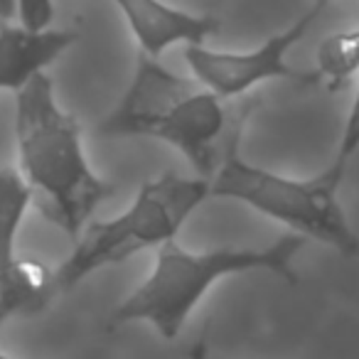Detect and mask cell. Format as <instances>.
Segmentation results:
<instances>
[{"instance_id": "obj_1", "label": "cell", "mask_w": 359, "mask_h": 359, "mask_svg": "<svg viewBox=\"0 0 359 359\" xmlns=\"http://www.w3.org/2000/svg\"><path fill=\"white\" fill-rule=\"evenodd\" d=\"M246 111H236L200 84L180 76L160 60L140 55L130 84L99 123L106 138H150L170 145L195 175L212 180L229 155L239 153Z\"/></svg>"}, {"instance_id": "obj_2", "label": "cell", "mask_w": 359, "mask_h": 359, "mask_svg": "<svg viewBox=\"0 0 359 359\" xmlns=\"http://www.w3.org/2000/svg\"><path fill=\"white\" fill-rule=\"evenodd\" d=\"M18 172L32 195L45 200L47 217L69 239L84 231L111 185L91 168L76 118L62 109L47 74L15 94Z\"/></svg>"}, {"instance_id": "obj_3", "label": "cell", "mask_w": 359, "mask_h": 359, "mask_svg": "<svg viewBox=\"0 0 359 359\" xmlns=\"http://www.w3.org/2000/svg\"><path fill=\"white\" fill-rule=\"evenodd\" d=\"M305 239L285 234L266 246H222L190 251L177 239L155 251L148 278L111 313V327L148 323L163 339H177L190 315L222 278L244 273H271L285 283H298L295 256Z\"/></svg>"}, {"instance_id": "obj_4", "label": "cell", "mask_w": 359, "mask_h": 359, "mask_svg": "<svg viewBox=\"0 0 359 359\" xmlns=\"http://www.w3.org/2000/svg\"><path fill=\"white\" fill-rule=\"evenodd\" d=\"M212 197L210 180L200 175L163 172L148 180L133 202L111 219L86 224L74 239L72 254L55 269L57 293L76 288L81 280L133 259L135 254L175 241L190 217Z\"/></svg>"}, {"instance_id": "obj_5", "label": "cell", "mask_w": 359, "mask_h": 359, "mask_svg": "<svg viewBox=\"0 0 359 359\" xmlns=\"http://www.w3.org/2000/svg\"><path fill=\"white\" fill-rule=\"evenodd\" d=\"M344 172L347 170L330 163L313 177H288L234 153L210 180V190L212 197L241 202L259 215L288 226L290 234L315 239L337 254L354 259L359 256V236L339 202Z\"/></svg>"}, {"instance_id": "obj_6", "label": "cell", "mask_w": 359, "mask_h": 359, "mask_svg": "<svg viewBox=\"0 0 359 359\" xmlns=\"http://www.w3.org/2000/svg\"><path fill=\"white\" fill-rule=\"evenodd\" d=\"M320 11L323 6H313L308 13L295 18L288 27L251 50H212L207 45L185 47L190 74L224 101L249 94L251 89L266 81H315V74L295 72L288 62V55L295 45L303 42L313 22L318 20Z\"/></svg>"}, {"instance_id": "obj_7", "label": "cell", "mask_w": 359, "mask_h": 359, "mask_svg": "<svg viewBox=\"0 0 359 359\" xmlns=\"http://www.w3.org/2000/svg\"><path fill=\"white\" fill-rule=\"evenodd\" d=\"M32 190L18 168H0V330L15 315H35L57 295L55 271L18 256V236Z\"/></svg>"}, {"instance_id": "obj_8", "label": "cell", "mask_w": 359, "mask_h": 359, "mask_svg": "<svg viewBox=\"0 0 359 359\" xmlns=\"http://www.w3.org/2000/svg\"><path fill=\"white\" fill-rule=\"evenodd\" d=\"M133 32L138 50L160 60L172 47L205 45L219 30V20L175 8L165 0H111Z\"/></svg>"}, {"instance_id": "obj_9", "label": "cell", "mask_w": 359, "mask_h": 359, "mask_svg": "<svg viewBox=\"0 0 359 359\" xmlns=\"http://www.w3.org/2000/svg\"><path fill=\"white\" fill-rule=\"evenodd\" d=\"M74 40L76 35L69 30H30L20 22H0V91H22Z\"/></svg>"}, {"instance_id": "obj_10", "label": "cell", "mask_w": 359, "mask_h": 359, "mask_svg": "<svg viewBox=\"0 0 359 359\" xmlns=\"http://www.w3.org/2000/svg\"><path fill=\"white\" fill-rule=\"evenodd\" d=\"M359 72V27L327 35L315 55V81L342 89Z\"/></svg>"}, {"instance_id": "obj_11", "label": "cell", "mask_w": 359, "mask_h": 359, "mask_svg": "<svg viewBox=\"0 0 359 359\" xmlns=\"http://www.w3.org/2000/svg\"><path fill=\"white\" fill-rule=\"evenodd\" d=\"M357 153H359V86H357V94H354L352 104H349L347 118H344L342 133H339L337 148H334L332 165L347 170L349 160Z\"/></svg>"}, {"instance_id": "obj_12", "label": "cell", "mask_w": 359, "mask_h": 359, "mask_svg": "<svg viewBox=\"0 0 359 359\" xmlns=\"http://www.w3.org/2000/svg\"><path fill=\"white\" fill-rule=\"evenodd\" d=\"M15 18L30 30H50L55 18V0H15Z\"/></svg>"}, {"instance_id": "obj_13", "label": "cell", "mask_w": 359, "mask_h": 359, "mask_svg": "<svg viewBox=\"0 0 359 359\" xmlns=\"http://www.w3.org/2000/svg\"><path fill=\"white\" fill-rule=\"evenodd\" d=\"M15 18V0H0V22H11Z\"/></svg>"}, {"instance_id": "obj_14", "label": "cell", "mask_w": 359, "mask_h": 359, "mask_svg": "<svg viewBox=\"0 0 359 359\" xmlns=\"http://www.w3.org/2000/svg\"><path fill=\"white\" fill-rule=\"evenodd\" d=\"M190 359H212V357H210V352H207V344L197 342L195 347L190 349Z\"/></svg>"}, {"instance_id": "obj_15", "label": "cell", "mask_w": 359, "mask_h": 359, "mask_svg": "<svg viewBox=\"0 0 359 359\" xmlns=\"http://www.w3.org/2000/svg\"><path fill=\"white\" fill-rule=\"evenodd\" d=\"M0 359H15V357H11V354H6L3 349H0Z\"/></svg>"}, {"instance_id": "obj_16", "label": "cell", "mask_w": 359, "mask_h": 359, "mask_svg": "<svg viewBox=\"0 0 359 359\" xmlns=\"http://www.w3.org/2000/svg\"><path fill=\"white\" fill-rule=\"evenodd\" d=\"M325 3H330V0H313V6H325Z\"/></svg>"}]
</instances>
